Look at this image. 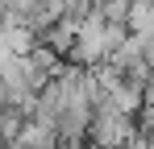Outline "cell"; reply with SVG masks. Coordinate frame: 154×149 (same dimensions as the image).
Segmentation results:
<instances>
[{"label":"cell","mask_w":154,"mask_h":149,"mask_svg":"<svg viewBox=\"0 0 154 149\" xmlns=\"http://www.w3.org/2000/svg\"><path fill=\"white\" fill-rule=\"evenodd\" d=\"M125 29L129 33H154V0H129Z\"/></svg>","instance_id":"3957f363"},{"label":"cell","mask_w":154,"mask_h":149,"mask_svg":"<svg viewBox=\"0 0 154 149\" xmlns=\"http://www.w3.org/2000/svg\"><path fill=\"white\" fill-rule=\"evenodd\" d=\"M104 99H108L117 112L137 116V108H142V99H146V87H142V83H133V79H125V74H117V79L104 87Z\"/></svg>","instance_id":"7a4b0ae2"},{"label":"cell","mask_w":154,"mask_h":149,"mask_svg":"<svg viewBox=\"0 0 154 149\" xmlns=\"http://www.w3.org/2000/svg\"><path fill=\"white\" fill-rule=\"evenodd\" d=\"M83 149H104V145H92V141H83Z\"/></svg>","instance_id":"52a82bcc"},{"label":"cell","mask_w":154,"mask_h":149,"mask_svg":"<svg viewBox=\"0 0 154 149\" xmlns=\"http://www.w3.org/2000/svg\"><path fill=\"white\" fill-rule=\"evenodd\" d=\"M25 120H29V116L21 112V108H13V104H8V108H0V145H4V141H13V137L21 133V124H25Z\"/></svg>","instance_id":"277c9868"},{"label":"cell","mask_w":154,"mask_h":149,"mask_svg":"<svg viewBox=\"0 0 154 149\" xmlns=\"http://www.w3.org/2000/svg\"><path fill=\"white\" fill-rule=\"evenodd\" d=\"M154 91V54H150V79H146V95Z\"/></svg>","instance_id":"8992f818"},{"label":"cell","mask_w":154,"mask_h":149,"mask_svg":"<svg viewBox=\"0 0 154 149\" xmlns=\"http://www.w3.org/2000/svg\"><path fill=\"white\" fill-rule=\"evenodd\" d=\"M133 133H137V120H133V116H125V112H117L104 95L92 104V120H88V141H92V145L121 149Z\"/></svg>","instance_id":"6da1fadb"},{"label":"cell","mask_w":154,"mask_h":149,"mask_svg":"<svg viewBox=\"0 0 154 149\" xmlns=\"http://www.w3.org/2000/svg\"><path fill=\"white\" fill-rule=\"evenodd\" d=\"M121 149H154V141L146 137V133H133V137H129V141H125Z\"/></svg>","instance_id":"5b68a950"}]
</instances>
